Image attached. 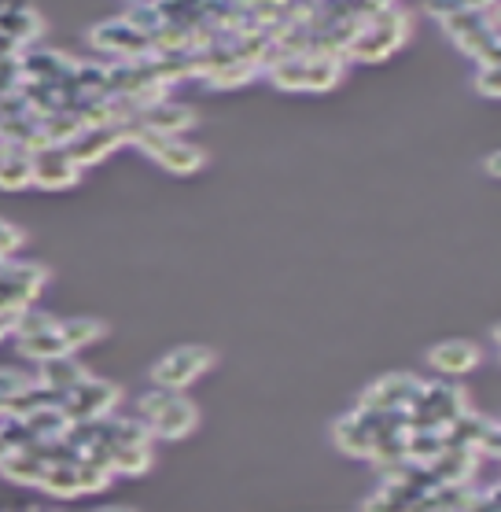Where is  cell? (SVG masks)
I'll list each match as a JSON object with an SVG mask.
<instances>
[{"mask_svg": "<svg viewBox=\"0 0 501 512\" xmlns=\"http://www.w3.org/2000/svg\"><path fill=\"white\" fill-rule=\"evenodd\" d=\"M126 129H129V144H137L152 163H159L170 174L188 177L207 166V152L196 148V144H188L185 137H163V133H152V129H140V126H126Z\"/></svg>", "mask_w": 501, "mask_h": 512, "instance_id": "2", "label": "cell"}, {"mask_svg": "<svg viewBox=\"0 0 501 512\" xmlns=\"http://www.w3.org/2000/svg\"><path fill=\"white\" fill-rule=\"evenodd\" d=\"M148 428H152V435L155 439H185V435H192L196 431V424H199V409L188 402L181 391H174V395L166 398V406L155 413V417H148L144 420Z\"/></svg>", "mask_w": 501, "mask_h": 512, "instance_id": "11", "label": "cell"}, {"mask_svg": "<svg viewBox=\"0 0 501 512\" xmlns=\"http://www.w3.org/2000/svg\"><path fill=\"white\" fill-rule=\"evenodd\" d=\"M122 19H126L137 34L152 37V45H155V37L163 34V26H166V15L159 12V4H155V0H148V4H129Z\"/></svg>", "mask_w": 501, "mask_h": 512, "instance_id": "21", "label": "cell"}, {"mask_svg": "<svg viewBox=\"0 0 501 512\" xmlns=\"http://www.w3.org/2000/svg\"><path fill=\"white\" fill-rule=\"evenodd\" d=\"M30 166H34V185L45 188V192L78 185V177H82V166L74 163L67 148H59V144H45V148L30 152Z\"/></svg>", "mask_w": 501, "mask_h": 512, "instance_id": "8", "label": "cell"}, {"mask_svg": "<svg viewBox=\"0 0 501 512\" xmlns=\"http://www.w3.org/2000/svg\"><path fill=\"white\" fill-rule=\"evenodd\" d=\"M479 361H483V350L472 339H443L439 347L428 350V365L443 376H465L479 369Z\"/></svg>", "mask_w": 501, "mask_h": 512, "instance_id": "13", "label": "cell"}, {"mask_svg": "<svg viewBox=\"0 0 501 512\" xmlns=\"http://www.w3.org/2000/svg\"><path fill=\"white\" fill-rule=\"evenodd\" d=\"M89 45H93L96 52H104L107 63H140V59H148L155 52L152 37L137 34L122 15L96 23L93 30H89Z\"/></svg>", "mask_w": 501, "mask_h": 512, "instance_id": "6", "label": "cell"}, {"mask_svg": "<svg viewBox=\"0 0 501 512\" xmlns=\"http://www.w3.org/2000/svg\"><path fill=\"white\" fill-rule=\"evenodd\" d=\"M218 354L203 343H188V347H177L170 354L152 365V387H163V391H185L199 380V376L214 369Z\"/></svg>", "mask_w": 501, "mask_h": 512, "instance_id": "3", "label": "cell"}, {"mask_svg": "<svg viewBox=\"0 0 501 512\" xmlns=\"http://www.w3.org/2000/svg\"><path fill=\"white\" fill-rule=\"evenodd\" d=\"M490 15H494V19H498V23H501V0H498V8H494V12H490Z\"/></svg>", "mask_w": 501, "mask_h": 512, "instance_id": "27", "label": "cell"}, {"mask_svg": "<svg viewBox=\"0 0 501 512\" xmlns=\"http://www.w3.org/2000/svg\"><path fill=\"white\" fill-rule=\"evenodd\" d=\"M343 67H347V59L306 56V89L303 93H328V89H336L339 78H343Z\"/></svg>", "mask_w": 501, "mask_h": 512, "instance_id": "19", "label": "cell"}, {"mask_svg": "<svg viewBox=\"0 0 501 512\" xmlns=\"http://www.w3.org/2000/svg\"><path fill=\"white\" fill-rule=\"evenodd\" d=\"M479 450H490V454H498L501 457V424H483V435H479V443H476V454Z\"/></svg>", "mask_w": 501, "mask_h": 512, "instance_id": "24", "label": "cell"}, {"mask_svg": "<svg viewBox=\"0 0 501 512\" xmlns=\"http://www.w3.org/2000/svg\"><path fill=\"white\" fill-rule=\"evenodd\" d=\"M413 34V15L406 8H384V12L369 15L362 30L354 34L347 48V63H384L406 45Z\"/></svg>", "mask_w": 501, "mask_h": 512, "instance_id": "1", "label": "cell"}, {"mask_svg": "<svg viewBox=\"0 0 501 512\" xmlns=\"http://www.w3.org/2000/svg\"><path fill=\"white\" fill-rule=\"evenodd\" d=\"M129 4H148V0H129Z\"/></svg>", "mask_w": 501, "mask_h": 512, "instance_id": "28", "label": "cell"}, {"mask_svg": "<svg viewBox=\"0 0 501 512\" xmlns=\"http://www.w3.org/2000/svg\"><path fill=\"white\" fill-rule=\"evenodd\" d=\"M476 93L487 96V100H501V63H483L476 70Z\"/></svg>", "mask_w": 501, "mask_h": 512, "instance_id": "22", "label": "cell"}, {"mask_svg": "<svg viewBox=\"0 0 501 512\" xmlns=\"http://www.w3.org/2000/svg\"><path fill=\"white\" fill-rule=\"evenodd\" d=\"M19 339V350H23V358L37 361V365H45V361L59 358V354H70L63 336H59V321L52 328H41V332H26V336H15Z\"/></svg>", "mask_w": 501, "mask_h": 512, "instance_id": "18", "label": "cell"}, {"mask_svg": "<svg viewBox=\"0 0 501 512\" xmlns=\"http://www.w3.org/2000/svg\"><path fill=\"white\" fill-rule=\"evenodd\" d=\"M118 398H122V391L115 384L85 376L78 387H70L67 395H59V413L67 417V424H96V420L111 417Z\"/></svg>", "mask_w": 501, "mask_h": 512, "instance_id": "4", "label": "cell"}, {"mask_svg": "<svg viewBox=\"0 0 501 512\" xmlns=\"http://www.w3.org/2000/svg\"><path fill=\"white\" fill-rule=\"evenodd\" d=\"M133 126L140 129H152V133H163V137H181L188 129L196 126V111L188 104H177V100H159V104H148L140 107L137 118H133Z\"/></svg>", "mask_w": 501, "mask_h": 512, "instance_id": "10", "label": "cell"}, {"mask_svg": "<svg viewBox=\"0 0 501 512\" xmlns=\"http://www.w3.org/2000/svg\"><path fill=\"white\" fill-rule=\"evenodd\" d=\"M332 439H336V446L343 450V454L369 457L373 454V443H376L373 417H369L365 409L354 406V413H347V417H339L336 424H332Z\"/></svg>", "mask_w": 501, "mask_h": 512, "instance_id": "12", "label": "cell"}, {"mask_svg": "<svg viewBox=\"0 0 501 512\" xmlns=\"http://www.w3.org/2000/svg\"><path fill=\"white\" fill-rule=\"evenodd\" d=\"M34 185V166H30V152L19 144H8L0 152V188L4 192H23Z\"/></svg>", "mask_w": 501, "mask_h": 512, "instance_id": "16", "label": "cell"}, {"mask_svg": "<svg viewBox=\"0 0 501 512\" xmlns=\"http://www.w3.org/2000/svg\"><path fill=\"white\" fill-rule=\"evenodd\" d=\"M45 266L37 262H19V258H4L0 262V317L12 321L15 314L30 310L34 295L45 288Z\"/></svg>", "mask_w": 501, "mask_h": 512, "instance_id": "5", "label": "cell"}, {"mask_svg": "<svg viewBox=\"0 0 501 512\" xmlns=\"http://www.w3.org/2000/svg\"><path fill=\"white\" fill-rule=\"evenodd\" d=\"M104 512H129V509H104Z\"/></svg>", "mask_w": 501, "mask_h": 512, "instance_id": "29", "label": "cell"}, {"mask_svg": "<svg viewBox=\"0 0 501 512\" xmlns=\"http://www.w3.org/2000/svg\"><path fill=\"white\" fill-rule=\"evenodd\" d=\"M59 336H63L70 354H78V350L100 343L107 336V325L100 317H59Z\"/></svg>", "mask_w": 501, "mask_h": 512, "instance_id": "17", "label": "cell"}, {"mask_svg": "<svg viewBox=\"0 0 501 512\" xmlns=\"http://www.w3.org/2000/svg\"><path fill=\"white\" fill-rule=\"evenodd\" d=\"M255 74H262V70L244 63V59H229V63L210 70L207 78H203V85H210V89H240V85H247Z\"/></svg>", "mask_w": 501, "mask_h": 512, "instance_id": "20", "label": "cell"}, {"mask_svg": "<svg viewBox=\"0 0 501 512\" xmlns=\"http://www.w3.org/2000/svg\"><path fill=\"white\" fill-rule=\"evenodd\" d=\"M19 247H23V233H19L12 222H0V262L12 258Z\"/></svg>", "mask_w": 501, "mask_h": 512, "instance_id": "23", "label": "cell"}, {"mask_svg": "<svg viewBox=\"0 0 501 512\" xmlns=\"http://www.w3.org/2000/svg\"><path fill=\"white\" fill-rule=\"evenodd\" d=\"M0 34L12 37L19 48H30L45 34V19L30 4H0Z\"/></svg>", "mask_w": 501, "mask_h": 512, "instance_id": "14", "label": "cell"}, {"mask_svg": "<svg viewBox=\"0 0 501 512\" xmlns=\"http://www.w3.org/2000/svg\"><path fill=\"white\" fill-rule=\"evenodd\" d=\"M424 380L413 373H391L384 380H376L373 387H365L358 398V409L365 413H406L413 402L420 398Z\"/></svg>", "mask_w": 501, "mask_h": 512, "instance_id": "7", "label": "cell"}, {"mask_svg": "<svg viewBox=\"0 0 501 512\" xmlns=\"http://www.w3.org/2000/svg\"><path fill=\"white\" fill-rule=\"evenodd\" d=\"M122 144H129V129L126 126H85L78 137L67 144L70 159L82 166L104 163L107 155H115Z\"/></svg>", "mask_w": 501, "mask_h": 512, "instance_id": "9", "label": "cell"}, {"mask_svg": "<svg viewBox=\"0 0 501 512\" xmlns=\"http://www.w3.org/2000/svg\"><path fill=\"white\" fill-rule=\"evenodd\" d=\"M483 166H487V174H490V177H501V152H490V155H487V163H483Z\"/></svg>", "mask_w": 501, "mask_h": 512, "instance_id": "25", "label": "cell"}, {"mask_svg": "<svg viewBox=\"0 0 501 512\" xmlns=\"http://www.w3.org/2000/svg\"><path fill=\"white\" fill-rule=\"evenodd\" d=\"M85 376H89V373L78 365V358H74V354H59V358L45 361V365L37 369V384L48 387L52 395H67L70 387H78Z\"/></svg>", "mask_w": 501, "mask_h": 512, "instance_id": "15", "label": "cell"}, {"mask_svg": "<svg viewBox=\"0 0 501 512\" xmlns=\"http://www.w3.org/2000/svg\"><path fill=\"white\" fill-rule=\"evenodd\" d=\"M494 343H498V347H501V321H498V325H494Z\"/></svg>", "mask_w": 501, "mask_h": 512, "instance_id": "26", "label": "cell"}]
</instances>
